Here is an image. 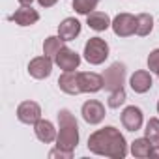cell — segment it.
<instances>
[{"label":"cell","mask_w":159,"mask_h":159,"mask_svg":"<svg viewBox=\"0 0 159 159\" xmlns=\"http://www.w3.org/2000/svg\"><path fill=\"white\" fill-rule=\"evenodd\" d=\"M17 2H19L21 6H32V2H34V0H17Z\"/></svg>","instance_id":"obj_28"},{"label":"cell","mask_w":159,"mask_h":159,"mask_svg":"<svg viewBox=\"0 0 159 159\" xmlns=\"http://www.w3.org/2000/svg\"><path fill=\"white\" fill-rule=\"evenodd\" d=\"M79 144V124L77 118L69 109L58 111V135H56V148L75 152Z\"/></svg>","instance_id":"obj_2"},{"label":"cell","mask_w":159,"mask_h":159,"mask_svg":"<svg viewBox=\"0 0 159 159\" xmlns=\"http://www.w3.org/2000/svg\"><path fill=\"white\" fill-rule=\"evenodd\" d=\"M111 28L118 38H129L137 32V17L131 13H118L112 19Z\"/></svg>","instance_id":"obj_6"},{"label":"cell","mask_w":159,"mask_h":159,"mask_svg":"<svg viewBox=\"0 0 159 159\" xmlns=\"http://www.w3.org/2000/svg\"><path fill=\"white\" fill-rule=\"evenodd\" d=\"M109 43L96 36V38H90L86 43H84V60L92 66H101L107 58H109Z\"/></svg>","instance_id":"obj_3"},{"label":"cell","mask_w":159,"mask_h":159,"mask_svg":"<svg viewBox=\"0 0 159 159\" xmlns=\"http://www.w3.org/2000/svg\"><path fill=\"white\" fill-rule=\"evenodd\" d=\"M153 30V17L150 13H139L137 15V36L144 38V36H150Z\"/></svg>","instance_id":"obj_19"},{"label":"cell","mask_w":159,"mask_h":159,"mask_svg":"<svg viewBox=\"0 0 159 159\" xmlns=\"http://www.w3.org/2000/svg\"><path fill=\"white\" fill-rule=\"evenodd\" d=\"M125 99H127V96H125V90L124 88H118V90H114V92H111L109 94V107L111 109H120L124 103H125Z\"/></svg>","instance_id":"obj_23"},{"label":"cell","mask_w":159,"mask_h":159,"mask_svg":"<svg viewBox=\"0 0 159 159\" xmlns=\"http://www.w3.org/2000/svg\"><path fill=\"white\" fill-rule=\"evenodd\" d=\"M99 2L101 0H73V10L79 15H88L98 8Z\"/></svg>","instance_id":"obj_21"},{"label":"cell","mask_w":159,"mask_h":159,"mask_svg":"<svg viewBox=\"0 0 159 159\" xmlns=\"http://www.w3.org/2000/svg\"><path fill=\"white\" fill-rule=\"evenodd\" d=\"M54 64L62 69V71H77L81 66V54H77L73 49L69 47H62L60 52L54 56Z\"/></svg>","instance_id":"obj_9"},{"label":"cell","mask_w":159,"mask_h":159,"mask_svg":"<svg viewBox=\"0 0 159 159\" xmlns=\"http://www.w3.org/2000/svg\"><path fill=\"white\" fill-rule=\"evenodd\" d=\"M120 120H122V125L127 129V131H139L140 127H142V124H144V114H142V111L139 109V107H135V105H129V107H125L124 111H122V114H120Z\"/></svg>","instance_id":"obj_10"},{"label":"cell","mask_w":159,"mask_h":159,"mask_svg":"<svg viewBox=\"0 0 159 159\" xmlns=\"http://www.w3.org/2000/svg\"><path fill=\"white\" fill-rule=\"evenodd\" d=\"M34 133H36L38 140H41L43 144L56 142V135H58V131H56V127L52 125V122L43 120V118H39V120L34 124Z\"/></svg>","instance_id":"obj_15"},{"label":"cell","mask_w":159,"mask_h":159,"mask_svg":"<svg viewBox=\"0 0 159 159\" xmlns=\"http://www.w3.org/2000/svg\"><path fill=\"white\" fill-rule=\"evenodd\" d=\"M56 2H58V0H38V4H39L41 8H52Z\"/></svg>","instance_id":"obj_26"},{"label":"cell","mask_w":159,"mask_h":159,"mask_svg":"<svg viewBox=\"0 0 159 159\" xmlns=\"http://www.w3.org/2000/svg\"><path fill=\"white\" fill-rule=\"evenodd\" d=\"M124 83H125V66L122 62L111 64L103 73V88L114 92L118 88H124Z\"/></svg>","instance_id":"obj_4"},{"label":"cell","mask_w":159,"mask_h":159,"mask_svg":"<svg viewBox=\"0 0 159 159\" xmlns=\"http://www.w3.org/2000/svg\"><path fill=\"white\" fill-rule=\"evenodd\" d=\"M79 34H81V23L75 17H66L60 25H58V36L64 41H73Z\"/></svg>","instance_id":"obj_16"},{"label":"cell","mask_w":159,"mask_h":159,"mask_svg":"<svg viewBox=\"0 0 159 159\" xmlns=\"http://www.w3.org/2000/svg\"><path fill=\"white\" fill-rule=\"evenodd\" d=\"M148 69L159 77V49H153L148 54Z\"/></svg>","instance_id":"obj_24"},{"label":"cell","mask_w":159,"mask_h":159,"mask_svg":"<svg viewBox=\"0 0 159 159\" xmlns=\"http://www.w3.org/2000/svg\"><path fill=\"white\" fill-rule=\"evenodd\" d=\"M81 114H83V120L90 125H98L105 120V105L98 99H88L83 103V109H81Z\"/></svg>","instance_id":"obj_7"},{"label":"cell","mask_w":159,"mask_h":159,"mask_svg":"<svg viewBox=\"0 0 159 159\" xmlns=\"http://www.w3.org/2000/svg\"><path fill=\"white\" fill-rule=\"evenodd\" d=\"M157 112H159V101H157Z\"/></svg>","instance_id":"obj_29"},{"label":"cell","mask_w":159,"mask_h":159,"mask_svg":"<svg viewBox=\"0 0 159 159\" xmlns=\"http://www.w3.org/2000/svg\"><path fill=\"white\" fill-rule=\"evenodd\" d=\"M79 84L83 94H96L103 90V75L94 71H79Z\"/></svg>","instance_id":"obj_11"},{"label":"cell","mask_w":159,"mask_h":159,"mask_svg":"<svg viewBox=\"0 0 159 159\" xmlns=\"http://www.w3.org/2000/svg\"><path fill=\"white\" fill-rule=\"evenodd\" d=\"M152 148H153V142H152L148 137H140V139H135V140L131 142L129 152H131V155H135V157H139V159H144V157H150Z\"/></svg>","instance_id":"obj_18"},{"label":"cell","mask_w":159,"mask_h":159,"mask_svg":"<svg viewBox=\"0 0 159 159\" xmlns=\"http://www.w3.org/2000/svg\"><path fill=\"white\" fill-rule=\"evenodd\" d=\"M58 86L67 96H79V94H83L81 84H79V71H64L58 77Z\"/></svg>","instance_id":"obj_13"},{"label":"cell","mask_w":159,"mask_h":159,"mask_svg":"<svg viewBox=\"0 0 159 159\" xmlns=\"http://www.w3.org/2000/svg\"><path fill=\"white\" fill-rule=\"evenodd\" d=\"M150 157H159V144H153V148L150 152Z\"/></svg>","instance_id":"obj_27"},{"label":"cell","mask_w":159,"mask_h":159,"mask_svg":"<svg viewBox=\"0 0 159 159\" xmlns=\"http://www.w3.org/2000/svg\"><path fill=\"white\" fill-rule=\"evenodd\" d=\"M10 21H13L19 26H32L39 21V13L32 6H21L19 10H15L10 15Z\"/></svg>","instance_id":"obj_14"},{"label":"cell","mask_w":159,"mask_h":159,"mask_svg":"<svg viewBox=\"0 0 159 159\" xmlns=\"http://www.w3.org/2000/svg\"><path fill=\"white\" fill-rule=\"evenodd\" d=\"M129 86L135 94H146L148 90H152L153 86V79H152V71L148 69H139L129 77Z\"/></svg>","instance_id":"obj_12"},{"label":"cell","mask_w":159,"mask_h":159,"mask_svg":"<svg viewBox=\"0 0 159 159\" xmlns=\"http://www.w3.org/2000/svg\"><path fill=\"white\" fill-rule=\"evenodd\" d=\"M66 45V41L60 38V36H49L45 41H43V54L51 56L54 60V56L60 52V49Z\"/></svg>","instance_id":"obj_20"},{"label":"cell","mask_w":159,"mask_h":159,"mask_svg":"<svg viewBox=\"0 0 159 159\" xmlns=\"http://www.w3.org/2000/svg\"><path fill=\"white\" fill-rule=\"evenodd\" d=\"M52 66H54V60L47 54H41V56H36L28 62V75L32 79H38V81H41V79H47L51 77L52 73Z\"/></svg>","instance_id":"obj_5"},{"label":"cell","mask_w":159,"mask_h":159,"mask_svg":"<svg viewBox=\"0 0 159 159\" xmlns=\"http://www.w3.org/2000/svg\"><path fill=\"white\" fill-rule=\"evenodd\" d=\"M88 150L96 155H103L111 159H124L129 153L125 137L114 125H107L94 131L88 137Z\"/></svg>","instance_id":"obj_1"},{"label":"cell","mask_w":159,"mask_h":159,"mask_svg":"<svg viewBox=\"0 0 159 159\" xmlns=\"http://www.w3.org/2000/svg\"><path fill=\"white\" fill-rule=\"evenodd\" d=\"M73 152H67V150H62V148H54L49 152V157L54 159V157H60V159H71Z\"/></svg>","instance_id":"obj_25"},{"label":"cell","mask_w":159,"mask_h":159,"mask_svg":"<svg viewBox=\"0 0 159 159\" xmlns=\"http://www.w3.org/2000/svg\"><path fill=\"white\" fill-rule=\"evenodd\" d=\"M86 25H88L92 30H96V32H105L107 28H111L112 19H111L107 13L94 10L92 13H88V15H86Z\"/></svg>","instance_id":"obj_17"},{"label":"cell","mask_w":159,"mask_h":159,"mask_svg":"<svg viewBox=\"0 0 159 159\" xmlns=\"http://www.w3.org/2000/svg\"><path fill=\"white\" fill-rule=\"evenodd\" d=\"M39 118H41L39 103H36L32 99H26V101L19 103V107H17V120L19 122H23L26 125H34Z\"/></svg>","instance_id":"obj_8"},{"label":"cell","mask_w":159,"mask_h":159,"mask_svg":"<svg viewBox=\"0 0 159 159\" xmlns=\"http://www.w3.org/2000/svg\"><path fill=\"white\" fill-rule=\"evenodd\" d=\"M144 137H148L153 144H159V118H150L144 129Z\"/></svg>","instance_id":"obj_22"}]
</instances>
